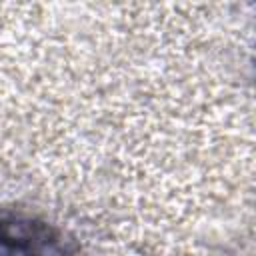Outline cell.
<instances>
[{"mask_svg": "<svg viewBox=\"0 0 256 256\" xmlns=\"http://www.w3.org/2000/svg\"><path fill=\"white\" fill-rule=\"evenodd\" d=\"M0 256H68L64 240L48 226L30 220L0 222Z\"/></svg>", "mask_w": 256, "mask_h": 256, "instance_id": "obj_1", "label": "cell"}]
</instances>
